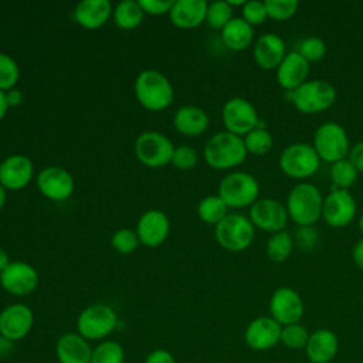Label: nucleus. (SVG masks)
Returning <instances> with one entry per match:
<instances>
[{"mask_svg": "<svg viewBox=\"0 0 363 363\" xmlns=\"http://www.w3.org/2000/svg\"><path fill=\"white\" fill-rule=\"evenodd\" d=\"M244 139L223 130L213 135L204 146V159L213 169L225 170L241 164L247 157Z\"/></svg>", "mask_w": 363, "mask_h": 363, "instance_id": "1", "label": "nucleus"}, {"mask_svg": "<svg viewBox=\"0 0 363 363\" xmlns=\"http://www.w3.org/2000/svg\"><path fill=\"white\" fill-rule=\"evenodd\" d=\"M323 197L312 183H299L288 194L286 211L288 217L298 224L312 225L322 217Z\"/></svg>", "mask_w": 363, "mask_h": 363, "instance_id": "2", "label": "nucleus"}, {"mask_svg": "<svg viewBox=\"0 0 363 363\" xmlns=\"http://www.w3.org/2000/svg\"><path fill=\"white\" fill-rule=\"evenodd\" d=\"M135 94L139 104L153 112L163 111L173 102V86L159 71L145 69L135 81Z\"/></svg>", "mask_w": 363, "mask_h": 363, "instance_id": "3", "label": "nucleus"}, {"mask_svg": "<svg viewBox=\"0 0 363 363\" xmlns=\"http://www.w3.org/2000/svg\"><path fill=\"white\" fill-rule=\"evenodd\" d=\"M294 106L306 115L329 109L336 101L335 86L325 79H312L289 92Z\"/></svg>", "mask_w": 363, "mask_h": 363, "instance_id": "4", "label": "nucleus"}, {"mask_svg": "<svg viewBox=\"0 0 363 363\" xmlns=\"http://www.w3.org/2000/svg\"><path fill=\"white\" fill-rule=\"evenodd\" d=\"M259 184L254 176L245 172L228 173L218 184V196L227 207L242 208L252 206L258 199Z\"/></svg>", "mask_w": 363, "mask_h": 363, "instance_id": "5", "label": "nucleus"}, {"mask_svg": "<svg viewBox=\"0 0 363 363\" xmlns=\"http://www.w3.org/2000/svg\"><path fill=\"white\" fill-rule=\"evenodd\" d=\"M278 162L284 174L299 180L313 176L320 166V159L313 146L303 142L286 146L281 152Z\"/></svg>", "mask_w": 363, "mask_h": 363, "instance_id": "6", "label": "nucleus"}, {"mask_svg": "<svg viewBox=\"0 0 363 363\" xmlns=\"http://www.w3.org/2000/svg\"><path fill=\"white\" fill-rule=\"evenodd\" d=\"M313 149L320 160L336 163L349 155L350 145L345 128L336 122L322 123L313 135Z\"/></svg>", "mask_w": 363, "mask_h": 363, "instance_id": "7", "label": "nucleus"}, {"mask_svg": "<svg viewBox=\"0 0 363 363\" xmlns=\"http://www.w3.org/2000/svg\"><path fill=\"white\" fill-rule=\"evenodd\" d=\"M217 242L227 251L241 252L254 240V225L242 214H227L214 230Z\"/></svg>", "mask_w": 363, "mask_h": 363, "instance_id": "8", "label": "nucleus"}, {"mask_svg": "<svg viewBox=\"0 0 363 363\" xmlns=\"http://www.w3.org/2000/svg\"><path fill=\"white\" fill-rule=\"evenodd\" d=\"M118 325L115 311L105 303H95L85 308L78 319V333L86 340H99L106 337Z\"/></svg>", "mask_w": 363, "mask_h": 363, "instance_id": "9", "label": "nucleus"}, {"mask_svg": "<svg viewBox=\"0 0 363 363\" xmlns=\"http://www.w3.org/2000/svg\"><path fill=\"white\" fill-rule=\"evenodd\" d=\"M174 146L163 133L147 130L138 136L135 153L140 163L147 167H162L172 162Z\"/></svg>", "mask_w": 363, "mask_h": 363, "instance_id": "10", "label": "nucleus"}, {"mask_svg": "<svg viewBox=\"0 0 363 363\" xmlns=\"http://www.w3.org/2000/svg\"><path fill=\"white\" fill-rule=\"evenodd\" d=\"M223 123L227 132H231L237 136H245L252 129L258 128V112L254 105L240 96L228 99L221 112Z\"/></svg>", "mask_w": 363, "mask_h": 363, "instance_id": "11", "label": "nucleus"}, {"mask_svg": "<svg viewBox=\"0 0 363 363\" xmlns=\"http://www.w3.org/2000/svg\"><path fill=\"white\" fill-rule=\"evenodd\" d=\"M356 211V201L347 190L332 189V191L323 199L322 218L333 228L349 225L353 221Z\"/></svg>", "mask_w": 363, "mask_h": 363, "instance_id": "12", "label": "nucleus"}, {"mask_svg": "<svg viewBox=\"0 0 363 363\" xmlns=\"http://www.w3.org/2000/svg\"><path fill=\"white\" fill-rule=\"evenodd\" d=\"M288 218L286 207L275 199H259L250 207L252 225L272 234L285 230Z\"/></svg>", "mask_w": 363, "mask_h": 363, "instance_id": "13", "label": "nucleus"}, {"mask_svg": "<svg viewBox=\"0 0 363 363\" xmlns=\"http://www.w3.org/2000/svg\"><path fill=\"white\" fill-rule=\"evenodd\" d=\"M269 312L281 326L299 323L303 316V302L299 294L289 288H278L269 299Z\"/></svg>", "mask_w": 363, "mask_h": 363, "instance_id": "14", "label": "nucleus"}, {"mask_svg": "<svg viewBox=\"0 0 363 363\" xmlns=\"http://www.w3.org/2000/svg\"><path fill=\"white\" fill-rule=\"evenodd\" d=\"M282 326L271 316H258L248 323L244 332L247 346L257 352L272 349L281 342Z\"/></svg>", "mask_w": 363, "mask_h": 363, "instance_id": "15", "label": "nucleus"}, {"mask_svg": "<svg viewBox=\"0 0 363 363\" xmlns=\"http://www.w3.org/2000/svg\"><path fill=\"white\" fill-rule=\"evenodd\" d=\"M0 284L6 292L16 296H26L35 291L38 285V274L31 265L23 261L10 262V265L0 274Z\"/></svg>", "mask_w": 363, "mask_h": 363, "instance_id": "16", "label": "nucleus"}, {"mask_svg": "<svg viewBox=\"0 0 363 363\" xmlns=\"http://www.w3.org/2000/svg\"><path fill=\"white\" fill-rule=\"evenodd\" d=\"M34 323L33 311L24 303H13L0 312V335L16 342L24 339Z\"/></svg>", "mask_w": 363, "mask_h": 363, "instance_id": "17", "label": "nucleus"}, {"mask_svg": "<svg viewBox=\"0 0 363 363\" xmlns=\"http://www.w3.org/2000/svg\"><path fill=\"white\" fill-rule=\"evenodd\" d=\"M37 186L47 199L52 201H62L72 194L74 179L65 169L60 166H48L40 172Z\"/></svg>", "mask_w": 363, "mask_h": 363, "instance_id": "18", "label": "nucleus"}, {"mask_svg": "<svg viewBox=\"0 0 363 363\" xmlns=\"http://www.w3.org/2000/svg\"><path fill=\"white\" fill-rule=\"evenodd\" d=\"M33 163L26 155H11L0 163V184L6 190L24 189L33 177Z\"/></svg>", "mask_w": 363, "mask_h": 363, "instance_id": "19", "label": "nucleus"}, {"mask_svg": "<svg viewBox=\"0 0 363 363\" xmlns=\"http://www.w3.org/2000/svg\"><path fill=\"white\" fill-rule=\"evenodd\" d=\"M170 223L162 210H147L143 213L136 225L139 241L146 247L160 245L169 234Z\"/></svg>", "mask_w": 363, "mask_h": 363, "instance_id": "20", "label": "nucleus"}, {"mask_svg": "<svg viewBox=\"0 0 363 363\" xmlns=\"http://www.w3.org/2000/svg\"><path fill=\"white\" fill-rule=\"evenodd\" d=\"M308 75L309 62L298 51L288 52L277 68V81L288 92L306 82Z\"/></svg>", "mask_w": 363, "mask_h": 363, "instance_id": "21", "label": "nucleus"}, {"mask_svg": "<svg viewBox=\"0 0 363 363\" xmlns=\"http://www.w3.org/2000/svg\"><path fill=\"white\" fill-rule=\"evenodd\" d=\"M306 357L311 363H330L339 350V339L330 329H316L309 335Z\"/></svg>", "mask_w": 363, "mask_h": 363, "instance_id": "22", "label": "nucleus"}, {"mask_svg": "<svg viewBox=\"0 0 363 363\" xmlns=\"http://www.w3.org/2000/svg\"><path fill=\"white\" fill-rule=\"evenodd\" d=\"M286 55L284 40L274 33L261 35L254 45V60L262 69H277Z\"/></svg>", "mask_w": 363, "mask_h": 363, "instance_id": "23", "label": "nucleus"}, {"mask_svg": "<svg viewBox=\"0 0 363 363\" xmlns=\"http://www.w3.org/2000/svg\"><path fill=\"white\" fill-rule=\"evenodd\" d=\"M58 363H91L92 349L79 333H64L55 345Z\"/></svg>", "mask_w": 363, "mask_h": 363, "instance_id": "24", "label": "nucleus"}, {"mask_svg": "<svg viewBox=\"0 0 363 363\" xmlns=\"http://www.w3.org/2000/svg\"><path fill=\"white\" fill-rule=\"evenodd\" d=\"M208 3L206 0H176L169 13L170 21L179 28L199 27L207 16Z\"/></svg>", "mask_w": 363, "mask_h": 363, "instance_id": "25", "label": "nucleus"}, {"mask_svg": "<svg viewBox=\"0 0 363 363\" xmlns=\"http://www.w3.org/2000/svg\"><path fill=\"white\" fill-rule=\"evenodd\" d=\"M112 13L108 0H82L74 10V18L84 28L96 30L108 21Z\"/></svg>", "mask_w": 363, "mask_h": 363, "instance_id": "26", "label": "nucleus"}, {"mask_svg": "<svg viewBox=\"0 0 363 363\" xmlns=\"http://www.w3.org/2000/svg\"><path fill=\"white\" fill-rule=\"evenodd\" d=\"M173 125L177 132L186 136H199L208 126L207 113L197 106H182L173 116Z\"/></svg>", "mask_w": 363, "mask_h": 363, "instance_id": "27", "label": "nucleus"}, {"mask_svg": "<svg viewBox=\"0 0 363 363\" xmlns=\"http://www.w3.org/2000/svg\"><path fill=\"white\" fill-rule=\"evenodd\" d=\"M252 37V26H250L242 17H233L221 30V38L224 44L233 51L245 50L251 44Z\"/></svg>", "mask_w": 363, "mask_h": 363, "instance_id": "28", "label": "nucleus"}, {"mask_svg": "<svg viewBox=\"0 0 363 363\" xmlns=\"http://www.w3.org/2000/svg\"><path fill=\"white\" fill-rule=\"evenodd\" d=\"M143 16L145 11L142 10L139 1L133 0L121 1L113 10L115 24L123 30H133L139 27L143 21Z\"/></svg>", "mask_w": 363, "mask_h": 363, "instance_id": "29", "label": "nucleus"}, {"mask_svg": "<svg viewBox=\"0 0 363 363\" xmlns=\"http://www.w3.org/2000/svg\"><path fill=\"white\" fill-rule=\"evenodd\" d=\"M294 237L286 230L274 233L267 242V255L274 262H284L292 254Z\"/></svg>", "mask_w": 363, "mask_h": 363, "instance_id": "30", "label": "nucleus"}, {"mask_svg": "<svg viewBox=\"0 0 363 363\" xmlns=\"http://www.w3.org/2000/svg\"><path fill=\"white\" fill-rule=\"evenodd\" d=\"M227 204L220 196H207L197 206V214L207 224H218L227 216Z\"/></svg>", "mask_w": 363, "mask_h": 363, "instance_id": "31", "label": "nucleus"}, {"mask_svg": "<svg viewBox=\"0 0 363 363\" xmlns=\"http://www.w3.org/2000/svg\"><path fill=\"white\" fill-rule=\"evenodd\" d=\"M329 174L333 183V189L347 190L354 184L359 173L349 159H342L332 164Z\"/></svg>", "mask_w": 363, "mask_h": 363, "instance_id": "32", "label": "nucleus"}, {"mask_svg": "<svg viewBox=\"0 0 363 363\" xmlns=\"http://www.w3.org/2000/svg\"><path fill=\"white\" fill-rule=\"evenodd\" d=\"M125 350L115 340H104L92 349L91 363H123Z\"/></svg>", "mask_w": 363, "mask_h": 363, "instance_id": "33", "label": "nucleus"}, {"mask_svg": "<svg viewBox=\"0 0 363 363\" xmlns=\"http://www.w3.org/2000/svg\"><path fill=\"white\" fill-rule=\"evenodd\" d=\"M244 145L247 152L257 155V156H262L265 153H268L274 145V139L269 130L264 129V128H255L252 129L250 133H247L244 138Z\"/></svg>", "mask_w": 363, "mask_h": 363, "instance_id": "34", "label": "nucleus"}, {"mask_svg": "<svg viewBox=\"0 0 363 363\" xmlns=\"http://www.w3.org/2000/svg\"><path fill=\"white\" fill-rule=\"evenodd\" d=\"M309 330L301 325V323H292L282 326L281 332V343L292 350L305 349L308 339H309Z\"/></svg>", "mask_w": 363, "mask_h": 363, "instance_id": "35", "label": "nucleus"}, {"mask_svg": "<svg viewBox=\"0 0 363 363\" xmlns=\"http://www.w3.org/2000/svg\"><path fill=\"white\" fill-rule=\"evenodd\" d=\"M231 18H233V7L228 4V1L217 0L208 4L206 21L211 28L223 30Z\"/></svg>", "mask_w": 363, "mask_h": 363, "instance_id": "36", "label": "nucleus"}, {"mask_svg": "<svg viewBox=\"0 0 363 363\" xmlns=\"http://www.w3.org/2000/svg\"><path fill=\"white\" fill-rule=\"evenodd\" d=\"M20 77L17 62L7 54L0 52V91L7 92L13 89Z\"/></svg>", "mask_w": 363, "mask_h": 363, "instance_id": "37", "label": "nucleus"}, {"mask_svg": "<svg viewBox=\"0 0 363 363\" xmlns=\"http://www.w3.org/2000/svg\"><path fill=\"white\" fill-rule=\"evenodd\" d=\"M298 52L308 61L316 62L320 61L326 54V44L319 37H308L299 43Z\"/></svg>", "mask_w": 363, "mask_h": 363, "instance_id": "38", "label": "nucleus"}, {"mask_svg": "<svg viewBox=\"0 0 363 363\" xmlns=\"http://www.w3.org/2000/svg\"><path fill=\"white\" fill-rule=\"evenodd\" d=\"M268 17L272 20H288L298 10L296 0H267L265 1Z\"/></svg>", "mask_w": 363, "mask_h": 363, "instance_id": "39", "label": "nucleus"}, {"mask_svg": "<svg viewBox=\"0 0 363 363\" xmlns=\"http://www.w3.org/2000/svg\"><path fill=\"white\" fill-rule=\"evenodd\" d=\"M139 242L138 234L129 228L118 230L111 238L112 247L121 254H132L138 248Z\"/></svg>", "mask_w": 363, "mask_h": 363, "instance_id": "40", "label": "nucleus"}, {"mask_svg": "<svg viewBox=\"0 0 363 363\" xmlns=\"http://www.w3.org/2000/svg\"><path fill=\"white\" fill-rule=\"evenodd\" d=\"M197 152L190 146L182 145L179 147H174L170 163L179 170H191L197 164Z\"/></svg>", "mask_w": 363, "mask_h": 363, "instance_id": "41", "label": "nucleus"}, {"mask_svg": "<svg viewBox=\"0 0 363 363\" xmlns=\"http://www.w3.org/2000/svg\"><path fill=\"white\" fill-rule=\"evenodd\" d=\"M242 18L250 26L262 24L268 18L265 1H258V0L245 1V4L242 6Z\"/></svg>", "mask_w": 363, "mask_h": 363, "instance_id": "42", "label": "nucleus"}, {"mask_svg": "<svg viewBox=\"0 0 363 363\" xmlns=\"http://www.w3.org/2000/svg\"><path fill=\"white\" fill-rule=\"evenodd\" d=\"M294 242L302 251H312L319 242V234L312 225H302V227H298Z\"/></svg>", "mask_w": 363, "mask_h": 363, "instance_id": "43", "label": "nucleus"}, {"mask_svg": "<svg viewBox=\"0 0 363 363\" xmlns=\"http://www.w3.org/2000/svg\"><path fill=\"white\" fill-rule=\"evenodd\" d=\"M172 0H139V4L142 7V10L147 14H153V16H160L164 13H170L172 7H173Z\"/></svg>", "mask_w": 363, "mask_h": 363, "instance_id": "44", "label": "nucleus"}, {"mask_svg": "<svg viewBox=\"0 0 363 363\" xmlns=\"http://www.w3.org/2000/svg\"><path fill=\"white\" fill-rule=\"evenodd\" d=\"M347 159L350 160V163L354 166V169L357 170V173L363 174V140L357 142L356 145H353L349 150Z\"/></svg>", "mask_w": 363, "mask_h": 363, "instance_id": "45", "label": "nucleus"}, {"mask_svg": "<svg viewBox=\"0 0 363 363\" xmlns=\"http://www.w3.org/2000/svg\"><path fill=\"white\" fill-rule=\"evenodd\" d=\"M145 363H176V359L166 349H155L146 356Z\"/></svg>", "mask_w": 363, "mask_h": 363, "instance_id": "46", "label": "nucleus"}, {"mask_svg": "<svg viewBox=\"0 0 363 363\" xmlns=\"http://www.w3.org/2000/svg\"><path fill=\"white\" fill-rule=\"evenodd\" d=\"M4 94H6V101H7L9 106H17L23 102V94H21L20 89L13 88V89H9Z\"/></svg>", "mask_w": 363, "mask_h": 363, "instance_id": "47", "label": "nucleus"}, {"mask_svg": "<svg viewBox=\"0 0 363 363\" xmlns=\"http://www.w3.org/2000/svg\"><path fill=\"white\" fill-rule=\"evenodd\" d=\"M352 257H353L354 264H356L360 269H363V238H360V240L354 244V247H353V250H352Z\"/></svg>", "mask_w": 363, "mask_h": 363, "instance_id": "48", "label": "nucleus"}, {"mask_svg": "<svg viewBox=\"0 0 363 363\" xmlns=\"http://www.w3.org/2000/svg\"><path fill=\"white\" fill-rule=\"evenodd\" d=\"M13 350V342L0 335V357L9 356Z\"/></svg>", "mask_w": 363, "mask_h": 363, "instance_id": "49", "label": "nucleus"}, {"mask_svg": "<svg viewBox=\"0 0 363 363\" xmlns=\"http://www.w3.org/2000/svg\"><path fill=\"white\" fill-rule=\"evenodd\" d=\"M10 265V259H9V254L6 252L4 248L0 247V274Z\"/></svg>", "mask_w": 363, "mask_h": 363, "instance_id": "50", "label": "nucleus"}, {"mask_svg": "<svg viewBox=\"0 0 363 363\" xmlns=\"http://www.w3.org/2000/svg\"><path fill=\"white\" fill-rule=\"evenodd\" d=\"M7 109H9V105L6 101V94L3 91H0V121L4 118Z\"/></svg>", "mask_w": 363, "mask_h": 363, "instance_id": "51", "label": "nucleus"}, {"mask_svg": "<svg viewBox=\"0 0 363 363\" xmlns=\"http://www.w3.org/2000/svg\"><path fill=\"white\" fill-rule=\"evenodd\" d=\"M6 203V189L0 184V208L4 206Z\"/></svg>", "mask_w": 363, "mask_h": 363, "instance_id": "52", "label": "nucleus"}, {"mask_svg": "<svg viewBox=\"0 0 363 363\" xmlns=\"http://www.w3.org/2000/svg\"><path fill=\"white\" fill-rule=\"evenodd\" d=\"M359 228H360V231L363 233V213L360 214V218H359Z\"/></svg>", "mask_w": 363, "mask_h": 363, "instance_id": "53", "label": "nucleus"}]
</instances>
